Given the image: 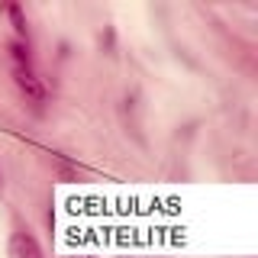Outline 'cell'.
Wrapping results in <instances>:
<instances>
[{
	"mask_svg": "<svg viewBox=\"0 0 258 258\" xmlns=\"http://www.w3.org/2000/svg\"><path fill=\"white\" fill-rule=\"evenodd\" d=\"M10 258H42V248L29 232H16L10 239Z\"/></svg>",
	"mask_w": 258,
	"mask_h": 258,
	"instance_id": "2",
	"label": "cell"
},
{
	"mask_svg": "<svg viewBox=\"0 0 258 258\" xmlns=\"http://www.w3.org/2000/svg\"><path fill=\"white\" fill-rule=\"evenodd\" d=\"M10 55H13V61H16V68H29V48L26 42H10Z\"/></svg>",
	"mask_w": 258,
	"mask_h": 258,
	"instance_id": "4",
	"label": "cell"
},
{
	"mask_svg": "<svg viewBox=\"0 0 258 258\" xmlns=\"http://www.w3.org/2000/svg\"><path fill=\"white\" fill-rule=\"evenodd\" d=\"M84 258H91V255H84Z\"/></svg>",
	"mask_w": 258,
	"mask_h": 258,
	"instance_id": "5",
	"label": "cell"
},
{
	"mask_svg": "<svg viewBox=\"0 0 258 258\" xmlns=\"http://www.w3.org/2000/svg\"><path fill=\"white\" fill-rule=\"evenodd\" d=\"M13 78H16V87L26 94V100H32V103H42V100H45V87L39 84V78L32 75L29 68H16Z\"/></svg>",
	"mask_w": 258,
	"mask_h": 258,
	"instance_id": "1",
	"label": "cell"
},
{
	"mask_svg": "<svg viewBox=\"0 0 258 258\" xmlns=\"http://www.w3.org/2000/svg\"><path fill=\"white\" fill-rule=\"evenodd\" d=\"M4 10H7V16H10L13 29L20 32V36H26V16H23V10H20V7H16V4H7Z\"/></svg>",
	"mask_w": 258,
	"mask_h": 258,
	"instance_id": "3",
	"label": "cell"
}]
</instances>
